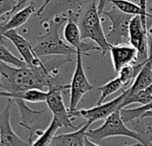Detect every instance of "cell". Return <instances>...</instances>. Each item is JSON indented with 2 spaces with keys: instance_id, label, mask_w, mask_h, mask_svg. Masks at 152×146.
<instances>
[{
  "instance_id": "6da1fadb",
  "label": "cell",
  "mask_w": 152,
  "mask_h": 146,
  "mask_svg": "<svg viewBox=\"0 0 152 146\" xmlns=\"http://www.w3.org/2000/svg\"><path fill=\"white\" fill-rule=\"evenodd\" d=\"M67 21V14H57L51 20H44L42 21L45 33L37 37V42L34 45V51L38 57L49 55L72 56L78 54L79 51L66 43L65 39L60 37V29Z\"/></svg>"
},
{
  "instance_id": "7a4b0ae2",
  "label": "cell",
  "mask_w": 152,
  "mask_h": 146,
  "mask_svg": "<svg viewBox=\"0 0 152 146\" xmlns=\"http://www.w3.org/2000/svg\"><path fill=\"white\" fill-rule=\"evenodd\" d=\"M0 77L1 91L17 92L46 87L45 82L30 67L18 68L0 61Z\"/></svg>"
},
{
  "instance_id": "3957f363",
  "label": "cell",
  "mask_w": 152,
  "mask_h": 146,
  "mask_svg": "<svg viewBox=\"0 0 152 146\" xmlns=\"http://www.w3.org/2000/svg\"><path fill=\"white\" fill-rule=\"evenodd\" d=\"M86 135L94 142H102L105 139L115 136H126L137 141L138 144L136 145H145L140 134L134 129L132 130L126 127L121 115V110H117L110 115L101 127L87 130Z\"/></svg>"
},
{
  "instance_id": "277c9868",
  "label": "cell",
  "mask_w": 152,
  "mask_h": 146,
  "mask_svg": "<svg viewBox=\"0 0 152 146\" xmlns=\"http://www.w3.org/2000/svg\"><path fill=\"white\" fill-rule=\"evenodd\" d=\"M101 17L98 11V4L96 2H94L81 17L79 28L82 39L93 40L101 48L102 57H104L110 52L111 45L109 43L106 34L103 31Z\"/></svg>"
},
{
  "instance_id": "5b68a950",
  "label": "cell",
  "mask_w": 152,
  "mask_h": 146,
  "mask_svg": "<svg viewBox=\"0 0 152 146\" xmlns=\"http://www.w3.org/2000/svg\"><path fill=\"white\" fill-rule=\"evenodd\" d=\"M103 15L110 21V28L106 35L109 43L111 45L130 44L129 28L134 15L127 14L116 6L110 11H104Z\"/></svg>"
},
{
  "instance_id": "8992f818",
  "label": "cell",
  "mask_w": 152,
  "mask_h": 146,
  "mask_svg": "<svg viewBox=\"0 0 152 146\" xmlns=\"http://www.w3.org/2000/svg\"><path fill=\"white\" fill-rule=\"evenodd\" d=\"M84 54L81 52H78L77 56V62L75 70L71 79V82L69 84V112L77 110L78 103H80L83 96L88 92L94 89V87L92 86L86 75V71L84 70L82 56Z\"/></svg>"
},
{
  "instance_id": "52a82bcc",
  "label": "cell",
  "mask_w": 152,
  "mask_h": 146,
  "mask_svg": "<svg viewBox=\"0 0 152 146\" xmlns=\"http://www.w3.org/2000/svg\"><path fill=\"white\" fill-rule=\"evenodd\" d=\"M69 88V85L51 86L50 87H48L47 98L45 103L49 110L52 112L53 116L56 117L60 120L63 128H71L73 129H77V128L73 125L71 118L72 116L69 113V110L66 108L62 97V91Z\"/></svg>"
},
{
  "instance_id": "ba28073f",
  "label": "cell",
  "mask_w": 152,
  "mask_h": 146,
  "mask_svg": "<svg viewBox=\"0 0 152 146\" xmlns=\"http://www.w3.org/2000/svg\"><path fill=\"white\" fill-rule=\"evenodd\" d=\"M127 95V90H123V93L113 100L105 103L97 104L94 107L89 109H80L69 112L72 117H80L86 119L87 121L92 124L102 120H106L110 115H111L117 110H121L122 103Z\"/></svg>"
},
{
  "instance_id": "9c48e42d",
  "label": "cell",
  "mask_w": 152,
  "mask_h": 146,
  "mask_svg": "<svg viewBox=\"0 0 152 146\" xmlns=\"http://www.w3.org/2000/svg\"><path fill=\"white\" fill-rule=\"evenodd\" d=\"M130 44L138 51V62H142L150 56V37L148 28H146L140 15H134L130 22L129 28Z\"/></svg>"
},
{
  "instance_id": "30bf717a",
  "label": "cell",
  "mask_w": 152,
  "mask_h": 146,
  "mask_svg": "<svg viewBox=\"0 0 152 146\" xmlns=\"http://www.w3.org/2000/svg\"><path fill=\"white\" fill-rule=\"evenodd\" d=\"M13 99L9 98L4 109L0 112V145L27 146L29 143L22 140L12 129L11 125V107Z\"/></svg>"
},
{
  "instance_id": "8fae6325",
  "label": "cell",
  "mask_w": 152,
  "mask_h": 146,
  "mask_svg": "<svg viewBox=\"0 0 152 146\" xmlns=\"http://www.w3.org/2000/svg\"><path fill=\"white\" fill-rule=\"evenodd\" d=\"M1 36L4 37L5 39L10 40L14 45L18 52L21 55L22 59L28 63V67L32 68L40 65L43 62L40 60V57H38L35 53L34 45L25 37L20 35L16 29H9L2 33Z\"/></svg>"
},
{
  "instance_id": "7c38bea8",
  "label": "cell",
  "mask_w": 152,
  "mask_h": 146,
  "mask_svg": "<svg viewBox=\"0 0 152 146\" xmlns=\"http://www.w3.org/2000/svg\"><path fill=\"white\" fill-rule=\"evenodd\" d=\"M63 37L68 44L76 48L77 51L81 52L84 55L91 56L89 54L91 51L101 52V48L97 45H94L91 43H85L83 41L79 25L77 24V21H75L73 18L68 17V21H66L65 27L63 29Z\"/></svg>"
},
{
  "instance_id": "4fadbf2b",
  "label": "cell",
  "mask_w": 152,
  "mask_h": 146,
  "mask_svg": "<svg viewBox=\"0 0 152 146\" xmlns=\"http://www.w3.org/2000/svg\"><path fill=\"white\" fill-rule=\"evenodd\" d=\"M91 122L87 121L80 128H77L75 132L65 133L57 135L53 137L51 142L52 146H97L98 144L92 141L86 135V132L90 126Z\"/></svg>"
},
{
  "instance_id": "5bb4252c",
  "label": "cell",
  "mask_w": 152,
  "mask_h": 146,
  "mask_svg": "<svg viewBox=\"0 0 152 146\" xmlns=\"http://www.w3.org/2000/svg\"><path fill=\"white\" fill-rule=\"evenodd\" d=\"M110 53L113 68L117 73L125 65L138 62V51L131 44L110 45Z\"/></svg>"
},
{
  "instance_id": "9a60e30c",
  "label": "cell",
  "mask_w": 152,
  "mask_h": 146,
  "mask_svg": "<svg viewBox=\"0 0 152 146\" xmlns=\"http://www.w3.org/2000/svg\"><path fill=\"white\" fill-rule=\"evenodd\" d=\"M152 84V41L150 37V56L143 64L142 70L136 76L135 79L127 89L128 95H134L141 90L145 89Z\"/></svg>"
},
{
  "instance_id": "2e32d148",
  "label": "cell",
  "mask_w": 152,
  "mask_h": 146,
  "mask_svg": "<svg viewBox=\"0 0 152 146\" xmlns=\"http://www.w3.org/2000/svg\"><path fill=\"white\" fill-rule=\"evenodd\" d=\"M36 12V5L31 3L28 5L20 9L15 13L13 12L5 22L1 23V34L9 29H16L21 27Z\"/></svg>"
},
{
  "instance_id": "e0dca14e",
  "label": "cell",
  "mask_w": 152,
  "mask_h": 146,
  "mask_svg": "<svg viewBox=\"0 0 152 146\" xmlns=\"http://www.w3.org/2000/svg\"><path fill=\"white\" fill-rule=\"evenodd\" d=\"M13 102L17 105L20 114V126L32 132V128L34 125L33 123H34L36 117L41 114H44L46 112V110H41V111L32 110L25 103L24 100L20 99V98H13Z\"/></svg>"
},
{
  "instance_id": "ac0fdd59",
  "label": "cell",
  "mask_w": 152,
  "mask_h": 146,
  "mask_svg": "<svg viewBox=\"0 0 152 146\" xmlns=\"http://www.w3.org/2000/svg\"><path fill=\"white\" fill-rule=\"evenodd\" d=\"M1 97H6V98H20L24 100L25 102H29L33 103H42L45 102L47 98V92L43 91V89L39 88H31L22 91H17V92H6V91H1L0 93Z\"/></svg>"
},
{
  "instance_id": "d6986e66",
  "label": "cell",
  "mask_w": 152,
  "mask_h": 146,
  "mask_svg": "<svg viewBox=\"0 0 152 146\" xmlns=\"http://www.w3.org/2000/svg\"><path fill=\"white\" fill-rule=\"evenodd\" d=\"M61 128H63V126L60 122V120L56 117L53 116V119H52L49 126L44 131H42L41 135L37 137V139L32 143V145H50L53 137L56 136L57 131Z\"/></svg>"
},
{
  "instance_id": "ffe728a7",
  "label": "cell",
  "mask_w": 152,
  "mask_h": 146,
  "mask_svg": "<svg viewBox=\"0 0 152 146\" xmlns=\"http://www.w3.org/2000/svg\"><path fill=\"white\" fill-rule=\"evenodd\" d=\"M145 62H133V63L126 64L118 72V77L122 81L124 87L128 86V85H132V83L135 79L136 76L138 75V73L142 70Z\"/></svg>"
},
{
  "instance_id": "44dd1931",
  "label": "cell",
  "mask_w": 152,
  "mask_h": 146,
  "mask_svg": "<svg viewBox=\"0 0 152 146\" xmlns=\"http://www.w3.org/2000/svg\"><path fill=\"white\" fill-rule=\"evenodd\" d=\"M151 102H152V84L145 89L141 90L134 95H128L127 91V95L122 103L121 109L126 108V106L133 103H140L142 105H146Z\"/></svg>"
},
{
  "instance_id": "7402d4cb",
  "label": "cell",
  "mask_w": 152,
  "mask_h": 146,
  "mask_svg": "<svg viewBox=\"0 0 152 146\" xmlns=\"http://www.w3.org/2000/svg\"><path fill=\"white\" fill-rule=\"evenodd\" d=\"M110 3H112L116 7H118L119 10H121L122 12L127 13V14H131V15H140L142 21L143 25L148 28L147 26V20L144 17L143 12L141 8V6L139 5V4H135L133 3L131 1L128 0H109Z\"/></svg>"
},
{
  "instance_id": "603a6c76",
  "label": "cell",
  "mask_w": 152,
  "mask_h": 146,
  "mask_svg": "<svg viewBox=\"0 0 152 146\" xmlns=\"http://www.w3.org/2000/svg\"><path fill=\"white\" fill-rule=\"evenodd\" d=\"M4 39L5 37L1 36V44H0V59L1 62H4L9 65L18 67V68H23V67H28V63L20 58H18L14 54L11 53V51L5 46L4 45Z\"/></svg>"
},
{
  "instance_id": "cb8c5ba5",
  "label": "cell",
  "mask_w": 152,
  "mask_h": 146,
  "mask_svg": "<svg viewBox=\"0 0 152 146\" xmlns=\"http://www.w3.org/2000/svg\"><path fill=\"white\" fill-rule=\"evenodd\" d=\"M123 87H124V85L118 77L110 80L109 82H107L103 86L100 87L98 88V90L101 92V95H100V98L98 100L97 104L102 103L109 96L117 93L120 89H123Z\"/></svg>"
},
{
  "instance_id": "d4e9b609",
  "label": "cell",
  "mask_w": 152,
  "mask_h": 146,
  "mask_svg": "<svg viewBox=\"0 0 152 146\" xmlns=\"http://www.w3.org/2000/svg\"><path fill=\"white\" fill-rule=\"evenodd\" d=\"M152 110V102L150 103L146 104V105H142L138 108H134V109H121V115L125 120V122H131L136 119H139L142 117V115L147 112Z\"/></svg>"
},
{
  "instance_id": "484cf974",
  "label": "cell",
  "mask_w": 152,
  "mask_h": 146,
  "mask_svg": "<svg viewBox=\"0 0 152 146\" xmlns=\"http://www.w3.org/2000/svg\"><path fill=\"white\" fill-rule=\"evenodd\" d=\"M18 2L15 0H0V16L4 14L12 15L17 11Z\"/></svg>"
},
{
  "instance_id": "4316f807",
  "label": "cell",
  "mask_w": 152,
  "mask_h": 146,
  "mask_svg": "<svg viewBox=\"0 0 152 146\" xmlns=\"http://www.w3.org/2000/svg\"><path fill=\"white\" fill-rule=\"evenodd\" d=\"M109 3V0H98V11H99V13L100 15L102 16L103 14V12H104V9L106 7V5L108 4Z\"/></svg>"
},
{
  "instance_id": "83f0119b",
  "label": "cell",
  "mask_w": 152,
  "mask_h": 146,
  "mask_svg": "<svg viewBox=\"0 0 152 146\" xmlns=\"http://www.w3.org/2000/svg\"><path fill=\"white\" fill-rule=\"evenodd\" d=\"M52 1H53V0H45V2L43 3V4L39 7V9L36 12V14L37 15V16H40L42 13H43V12L45 11V9L52 3Z\"/></svg>"
},
{
  "instance_id": "f1b7e54d",
  "label": "cell",
  "mask_w": 152,
  "mask_h": 146,
  "mask_svg": "<svg viewBox=\"0 0 152 146\" xmlns=\"http://www.w3.org/2000/svg\"><path fill=\"white\" fill-rule=\"evenodd\" d=\"M28 0H17L18 2V5H17V10H20L21 9V7L28 2Z\"/></svg>"
},
{
  "instance_id": "f546056e",
  "label": "cell",
  "mask_w": 152,
  "mask_h": 146,
  "mask_svg": "<svg viewBox=\"0 0 152 146\" xmlns=\"http://www.w3.org/2000/svg\"><path fill=\"white\" fill-rule=\"evenodd\" d=\"M141 118H152V110H150V111H147L145 112Z\"/></svg>"
},
{
  "instance_id": "4dcf8cb0",
  "label": "cell",
  "mask_w": 152,
  "mask_h": 146,
  "mask_svg": "<svg viewBox=\"0 0 152 146\" xmlns=\"http://www.w3.org/2000/svg\"><path fill=\"white\" fill-rule=\"evenodd\" d=\"M148 31H149V37H151L152 41V26L150 28V29H148Z\"/></svg>"
},
{
  "instance_id": "1f68e13d",
  "label": "cell",
  "mask_w": 152,
  "mask_h": 146,
  "mask_svg": "<svg viewBox=\"0 0 152 146\" xmlns=\"http://www.w3.org/2000/svg\"><path fill=\"white\" fill-rule=\"evenodd\" d=\"M138 1H139V0H138Z\"/></svg>"
}]
</instances>
